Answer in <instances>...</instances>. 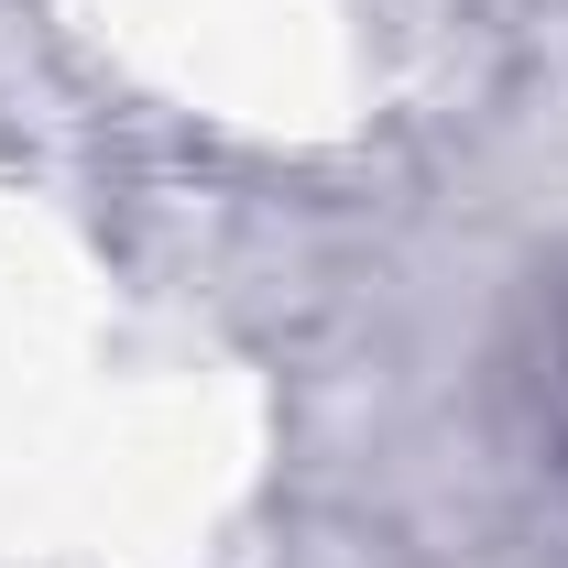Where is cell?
Returning <instances> with one entry per match:
<instances>
[{
	"label": "cell",
	"instance_id": "6da1fadb",
	"mask_svg": "<svg viewBox=\"0 0 568 568\" xmlns=\"http://www.w3.org/2000/svg\"><path fill=\"white\" fill-rule=\"evenodd\" d=\"M536 416H547V448H558V470H568V317L547 328V351H536Z\"/></svg>",
	"mask_w": 568,
	"mask_h": 568
}]
</instances>
